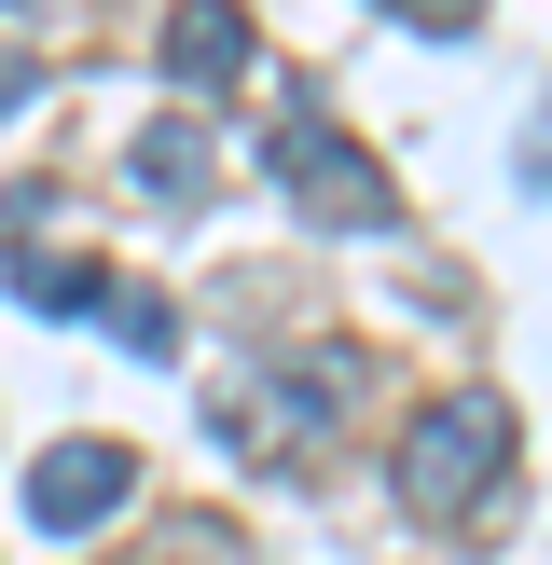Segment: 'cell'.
<instances>
[{"label":"cell","instance_id":"cell-1","mask_svg":"<svg viewBox=\"0 0 552 565\" xmlns=\"http://www.w3.org/2000/svg\"><path fill=\"white\" fill-rule=\"evenodd\" d=\"M497 469H511V401H497V386H442V401L401 428L386 483H401L414 524H469V511L497 497Z\"/></svg>","mask_w":552,"mask_h":565},{"label":"cell","instance_id":"cell-2","mask_svg":"<svg viewBox=\"0 0 552 565\" xmlns=\"http://www.w3.org/2000/svg\"><path fill=\"white\" fill-rule=\"evenodd\" d=\"M263 180L290 193L318 235H373V221H386V166L359 152L346 125H318V110H276V125H263Z\"/></svg>","mask_w":552,"mask_h":565},{"label":"cell","instance_id":"cell-3","mask_svg":"<svg viewBox=\"0 0 552 565\" xmlns=\"http://www.w3.org/2000/svg\"><path fill=\"white\" fill-rule=\"evenodd\" d=\"M125 497H138L125 441H55V456L28 469V524H42V539H83V524H110Z\"/></svg>","mask_w":552,"mask_h":565},{"label":"cell","instance_id":"cell-4","mask_svg":"<svg viewBox=\"0 0 552 565\" xmlns=\"http://www.w3.org/2000/svg\"><path fill=\"white\" fill-rule=\"evenodd\" d=\"M55 221V193H14V248H0V263H14V303H42V318H70V303H97L110 290V263H83L70 235H42Z\"/></svg>","mask_w":552,"mask_h":565},{"label":"cell","instance_id":"cell-5","mask_svg":"<svg viewBox=\"0 0 552 565\" xmlns=\"http://www.w3.org/2000/svg\"><path fill=\"white\" fill-rule=\"evenodd\" d=\"M235 70H248V14H235V0H180V14H166V83L221 97Z\"/></svg>","mask_w":552,"mask_h":565},{"label":"cell","instance_id":"cell-6","mask_svg":"<svg viewBox=\"0 0 552 565\" xmlns=\"http://www.w3.org/2000/svg\"><path fill=\"white\" fill-rule=\"evenodd\" d=\"M97 318H110V345H125V359H166V345H180V303H166L152 276H110Z\"/></svg>","mask_w":552,"mask_h":565},{"label":"cell","instance_id":"cell-7","mask_svg":"<svg viewBox=\"0 0 552 565\" xmlns=\"http://www.w3.org/2000/svg\"><path fill=\"white\" fill-rule=\"evenodd\" d=\"M138 193H166V207H208V138H193V125H152V138H138Z\"/></svg>","mask_w":552,"mask_h":565},{"label":"cell","instance_id":"cell-8","mask_svg":"<svg viewBox=\"0 0 552 565\" xmlns=\"http://www.w3.org/2000/svg\"><path fill=\"white\" fill-rule=\"evenodd\" d=\"M28 97H42V55H28V42H14V28H0V125H14V110H28Z\"/></svg>","mask_w":552,"mask_h":565},{"label":"cell","instance_id":"cell-9","mask_svg":"<svg viewBox=\"0 0 552 565\" xmlns=\"http://www.w3.org/2000/svg\"><path fill=\"white\" fill-rule=\"evenodd\" d=\"M469 14H484V0H401V28H428V42H456Z\"/></svg>","mask_w":552,"mask_h":565}]
</instances>
